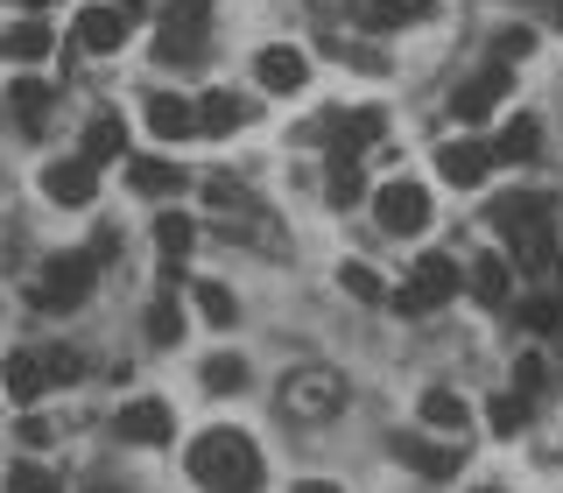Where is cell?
I'll list each match as a JSON object with an SVG mask.
<instances>
[{"instance_id": "obj_1", "label": "cell", "mask_w": 563, "mask_h": 493, "mask_svg": "<svg viewBox=\"0 0 563 493\" xmlns=\"http://www.w3.org/2000/svg\"><path fill=\"white\" fill-rule=\"evenodd\" d=\"M184 472L198 480L205 493H261L268 486V465H261V445L233 423H211L205 437H190V458Z\"/></svg>"}, {"instance_id": "obj_2", "label": "cell", "mask_w": 563, "mask_h": 493, "mask_svg": "<svg viewBox=\"0 0 563 493\" xmlns=\"http://www.w3.org/2000/svg\"><path fill=\"white\" fill-rule=\"evenodd\" d=\"M339 409H345V374H331V366H296L282 381V416L289 423H331Z\"/></svg>"}, {"instance_id": "obj_3", "label": "cell", "mask_w": 563, "mask_h": 493, "mask_svg": "<svg viewBox=\"0 0 563 493\" xmlns=\"http://www.w3.org/2000/svg\"><path fill=\"white\" fill-rule=\"evenodd\" d=\"M205 29H211V0H169L163 8V35H155V57L169 70L205 57Z\"/></svg>"}, {"instance_id": "obj_4", "label": "cell", "mask_w": 563, "mask_h": 493, "mask_svg": "<svg viewBox=\"0 0 563 493\" xmlns=\"http://www.w3.org/2000/svg\"><path fill=\"white\" fill-rule=\"evenodd\" d=\"M92 282H99V254H92V246H70V254H57L43 269L35 304H43V310H78L85 296H92Z\"/></svg>"}, {"instance_id": "obj_5", "label": "cell", "mask_w": 563, "mask_h": 493, "mask_svg": "<svg viewBox=\"0 0 563 493\" xmlns=\"http://www.w3.org/2000/svg\"><path fill=\"white\" fill-rule=\"evenodd\" d=\"M465 289V269H457L451 254H422L416 261V275L395 289V310H409V317H422V310H437V304H451V296Z\"/></svg>"}, {"instance_id": "obj_6", "label": "cell", "mask_w": 563, "mask_h": 493, "mask_svg": "<svg viewBox=\"0 0 563 493\" xmlns=\"http://www.w3.org/2000/svg\"><path fill=\"white\" fill-rule=\"evenodd\" d=\"M374 211H380V226H387L395 240H409V233H422V226H430V190H422L416 176H395V184H380Z\"/></svg>"}, {"instance_id": "obj_7", "label": "cell", "mask_w": 563, "mask_h": 493, "mask_svg": "<svg viewBox=\"0 0 563 493\" xmlns=\"http://www.w3.org/2000/svg\"><path fill=\"white\" fill-rule=\"evenodd\" d=\"M169 430H176V416H169V402H128V409L113 416V437L120 445H169Z\"/></svg>"}, {"instance_id": "obj_8", "label": "cell", "mask_w": 563, "mask_h": 493, "mask_svg": "<svg viewBox=\"0 0 563 493\" xmlns=\"http://www.w3.org/2000/svg\"><path fill=\"white\" fill-rule=\"evenodd\" d=\"M486 169H493V149H486V141H472V134H457V141L437 149V176H451L457 190H479Z\"/></svg>"}, {"instance_id": "obj_9", "label": "cell", "mask_w": 563, "mask_h": 493, "mask_svg": "<svg viewBox=\"0 0 563 493\" xmlns=\"http://www.w3.org/2000/svg\"><path fill=\"white\" fill-rule=\"evenodd\" d=\"M43 198L49 205H92L99 198V169L85 163V155H64V163L43 169Z\"/></svg>"}, {"instance_id": "obj_10", "label": "cell", "mask_w": 563, "mask_h": 493, "mask_svg": "<svg viewBox=\"0 0 563 493\" xmlns=\"http://www.w3.org/2000/svg\"><path fill=\"white\" fill-rule=\"evenodd\" d=\"M254 70H261V85H268V92H282V99L310 85V57H303L296 43H268V50L254 57Z\"/></svg>"}, {"instance_id": "obj_11", "label": "cell", "mask_w": 563, "mask_h": 493, "mask_svg": "<svg viewBox=\"0 0 563 493\" xmlns=\"http://www.w3.org/2000/svg\"><path fill=\"white\" fill-rule=\"evenodd\" d=\"M500 99H507V64H486L479 78H465L451 92V120H486Z\"/></svg>"}, {"instance_id": "obj_12", "label": "cell", "mask_w": 563, "mask_h": 493, "mask_svg": "<svg viewBox=\"0 0 563 493\" xmlns=\"http://www.w3.org/2000/svg\"><path fill=\"white\" fill-rule=\"evenodd\" d=\"M324 120H331L339 155H360V149H374V141L387 134V113H380V106H345V113H324Z\"/></svg>"}, {"instance_id": "obj_13", "label": "cell", "mask_w": 563, "mask_h": 493, "mask_svg": "<svg viewBox=\"0 0 563 493\" xmlns=\"http://www.w3.org/2000/svg\"><path fill=\"white\" fill-rule=\"evenodd\" d=\"M134 14L141 8H120V0H113V8H85L78 14V43L85 50H120V43H128V29H134Z\"/></svg>"}, {"instance_id": "obj_14", "label": "cell", "mask_w": 563, "mask_h": 493, "mask_svg": "<svg viewBox=\"0 0 563 493\" xmlns=\"http://www.w3.org/2000/svg\"><path fill=\"white\" fill-rule=\"evenodd\" d=\"M465 282H472V296H479L486 310H507V304H515V261H507V254H479Z\"/></svg>"}, {"instance_id": "obj_15", "label": "cell", "mask_w": 563, "mask_h": 493, "mask_svg": "<svg viewBox=\"0 0 563 493\" xmlns=\"http://www.w3.org/2000/svg\"><path fill=\"white\" fill-rule=\"evenodd\" d=\"M395 458L409 472H422V480H451V472H457V451L451 445H430V437H416V430L395 437Z\"/></svg>"}, {"instance_id": "obj_16", "label": "cell", "mask_w": 563, "mask_h": 493, "mask_svg": "<svg viewBox=\"0 0 563 493\" xmlns=\"http://www.w3.org/2000/svg\"><path fill=\"white\" fill-rule=\"evenodd\" d=\"M148 128L163 134V141H184V134H198V106L176 99V92H155L148 99Z\"/></svg>"}, {"instance_id": "obj_17", "label": "cell", "mask_w": 563, "mask_h": 493, "mask_svg": "<svg viewBox=\"0 0 563 493\" xmlns=\"http://www.w3.org/2000/svg\"><path fill=\"white\" fill-rule=\"evenodd\" d=\"M85 163H92V169H106V163H120V155H128V128H120V120L113 113H99L92 120V128H85Z\"/></svg>"}, {"instance_id": "obj_18", "label": "cell", "mask_w": 563, "mask_h": 493, "mask_svg": "<svg viewBox=\"0 0 563 493\" xmlns=\"http://www.w3.org/2000/svg\"><path fill=\"white\" fill-rule=\"evenodd\" d=\"M57 50V35H49L43 22H14V29H0V57H14V64H35V57H49Z\"/></svg>"}, {"instance_id": "obj_19", "label": "cell", "mask_w": 563, "mask_h": 493, "mask_svg": "<svg viewBox=\"0 0 563 493\" xmlns=\"http://www.w3.org/2000/svg\"><path fill=\"white\" fill-rule=\"evenodd\" d=\"M184 184H190V169L163 163V155H141V163H134V190H141V198H176Z\"/></svg>"}, {"instance_id": "obj_20", "label": "cell", "mask_w": 563, "mask_h": 493, "mask_svg": "<svg viewBox=\"0 0 563 493\" xmlns=\"http://www.w3.org/2000/svg\"><path fill=\"white\" fill-rule=\"evenodd\" d=\"M0 387H8V402H35V395H43V352H14V360L8 366H0Z\"/></svg>"}, {"instance_id": "obj_21", "label": "cell", "mask_w": 563, "mask_h": 493, "mask_svg": "<svg viewBox=\"0 0 563 493\" xmlns=\"http://www.w3.org/2000/svg\"><path fill=\"white\" fill-rule=\"evenodd\" d=\"M550 219H556V211H550ZM550 219H536V226H515V233H507V240H515V261H521V269H556Z\"/></svg>"}, {"instance_id": "obj_22", "label": "cell", "mask_w": 563, "mask_h": 493, "mask_svg": "<svg viewBox=\"0 0 563 493\" xmlns=\"http://www.w3.org/2000/svg\"><path fill=\"white\" fill-rule=\"evenodd\" d=\"M542 155V128L536 120H507L500 141H493V163H536Z\"/></svg>"}, {"instance_id": "obj_23", "label": "cell", "mask_w": 563, "mask_h": 493, "mask_svg": "<svg viewBox=\"0 0 563 493\" xmlns=\"http://www.w3.org/2000/svg\"><path fill=\"white\" fill-rule=\"evenodd\" d=\"M324 198L339 205V211L366 198V176H360V155H331V169H324Z\"/></svg>"}, {"instance_id": "obj_24", "label": "cell", "mask_w": 563, "mask_h": 493, "mask_svg": "<svg viewBox=\"0 0 563 493\" xmlns=\"http://www.w3.org/2000/svg\"><path fill=\"white\" fill-rule=\"evenodd\" d=\"M155 246H163V269H176V261H190V246H198V226H190L184 211H163V219H155Z\"/></svg>"}, {"instance_id": "obj_25", "label": "cell", "mask_w": 563, "mask_h": 493, "mask_svg": "<svg viewBox=\"0 0 563 493\" xmlns=\"http://www.w3.org/2000/svg\"><path fill=\"white\" fill-rule=\"evenodd\" d=\"M246 120V99H233V92H205L198 99V134H233Z\"/></svg>"}, {"instance_id": "obj_26", "label": "cell", "mask_w": 563, "mask_h": 493, "mask_svg": "<svg viewBox=\"0 0 563 493\" xmlns=\"http://www.w3.org/2000/svg\"><path fill=\"white\" fill-rule=\"evenodd\" d=\"M422 423H430V430H465L472 423V409H465V395H451V387H430V395H422Z\"/></svg>"}, {"instance_id": "obj_27", "label": "cell", "mask_w": 563, "mask_h": 493, "mask_svg": "<svg viewBox=\"0 0 563 493\" xmlns=\"http://www.w3.org/2000/svg\"><path fill=\"white\" fill-rule=\"evenodd\" d=\"M430 22V0H366V29H416Z\"/></svg>"}, {"instance_id": "obj_28", "label": "cell", "mask_w": 563, "mask_h": 493, "mask_svg": "<svg viewBox=\"0 0 563 493\" xmlns=\"http://www.w3.org/2000/svg\"><path fill=\"white\" fill-rule=\"evenodd\" d=\"M8 106L22 113V128H43V113H49V85H43V78H14V85H8Z\"/></svg>"}, {"instance_id": "obj_29", "label": "cell", "mask_w": 563, "mask_h": 493, "mask_svg": "<svg viewBox=\"0 0 563 493\" xmlns=\"http://www.w3.org/2000/svg\"><path fill=\"white\" fill-rule=\"evenodd\" d=\"M0 493H64V480H57L49 465H35V458H22V465H8Z\"/></svg>"}, {"instance_id": "obj_30", "label": "cell", "mask_w": 563, "mask_h": 493, "mask_svg": "<svg viewBox=\"0 0 563 493\" xmlns=\"http://www.w3.org/2000/svg\"><path fill=\"white\" fill-rule=\"evenodd\" d=\"M550 198H528V190H521V198H507L500 211H493V226H500V233H515V226H536V219H550Z\"/></svg>"}, {"instance_id": "obj_31", "label": "cell", "mask_w": 563, "mask_h": 493, "mask_svg": "<svg viewBox=\"0 0 563 493\" xmlns=\"http://www.w3.org/2000/svg\"><path fill=\"white\" fill-rule=\"evenodd\" d=\"M205 387H211V395H233V387H246V360H233V352L205 360Z\"/></svg>"}, {"instance_id": "obj_32", "label": "cell", "mask_w": 563, "mask_h": 493, "mask_svg": "<svg viewBox=\"0 0 563 493\" xmlns=\"http://www.w3.org/2000/svg\"><path fill=\"white\" fill-rule=\"evenodd\" d=\"M339 289H345V296H360V304H380V296H387V289H380V275L366 269V261H345V269H339Z\"/></svg>"}, {"instance_id": "obj_33", "label": "cell", "mask_w": 563, "mask_h": 493, "mask_svg": "<svg viewBox=\"0 0 563 493\" xmlns=\"http://www.w3.org/2000/svg\"><path fill=\"white\" fill-rule=\"evenodd\" d=\"M486 423L500 437H515V430H528V395H493V409H486Z\"/></svg>"}, {"instance_id": "obj_34", "label": "cell", "mask_w": 563, "mask_h": 493, "mask_svg": "<svg viewBox=\"0 0 563 493\" xmlns=\"http://www.w3.org/2000/svg\"><path fill=\"white\" fill-rule=\"evenodd\" d=\"M148 339L155 346H176V339H184V310H176V296H163V304L148 310Z\"/></svg>"}, {"instance_id": "obj_35", "label": "cell", "mask_w": 563, "mask_h": 493, "mask_svg": "<svg viewBox=\"0 0 563 493\" xmlns=\"http://www.w3.org/2000/svg\"><path fill=\"white\" fill-rule=\"evenodd\" d=\"M515 317H521L528 331H556V317H563V304H556V296H521V304H515Z\"/></svg>"}, {"instance_id": "obj_36", "label": "cell", "mask_w": 563, "mask_h": 493, "mask_svg": "<svg viewBox=\"0 0 563 493\" xmlns=\"http://www.w3.org/2000/svg\"><path fill=\"white\" fill-rule=\"evenodd\" d=\"M198 310L211 317V325H233V317H240V304L219 289V282H198Z\"/></svg>"}, {"instance_id": "obj_37", "label": "cell", "mask_w": 563, "mask_h": 493, "mask_svg": "<svg viewBox=\"0 0 563 493\" xmlns=\"http://www.w3.org/2000/svg\"><path fill=\"white\" fill-rule=\"evenodd\" d=\"M528 50H536V35H528V29H500V35H493V64L528 57Z\"/></svg>"}, {"instance_id": "obj_38", "label": "cell", "mask_w": 563, "mask_h": 493, "mask_svg": "<svg viewBox=\"0 0 563 493\" xmlns=\"http://www.w3.org/2000/svg\"><path fill=\"white\" fill-rule=\"evenodd\" d=\"M78 374H85L78 352H43V381H78Z\"/></svg>"}, {"instance_id": "obj_39", "label": "cell", "mask_w": 563, "mask_h": 493, "mask_svg": "<svg viewBox=\"0 0 563 493\" xmlns=\"http://www.w3.org/2000/svg\"><path fill=\"white\" fill-rule=\"evenodd\" d=\"M542 374H550V366H542V352H521V366H515V395H536Z\"/></svg>"}, {"instance_id": "obj_40", "label": "cell", "mask_w": 563, "mask_h": 493, "mask_svg": "<svg viewBox=\"0 0 563 493\" xmlns=\"http://www.w3.org/2000/svg\"><path fill=\"white\" fill-rule=\"evenodd\" d=\"M289 493H339L331 480H303V486H289Z\"/></svg>"}, {"instance_id": "obj_41", "label": "cell", "mask_w": 563, "mask_h": 493, "mask_svg": "<svg viewBox=\"0 0 563 493\" xmlns=\"http://www.w3.org/2000/svg\"><path fill=\"white\" fill-rule=\"evenodd\" d=\"M556 304H563V254H556Z\"/></svg>"}, {"instance_id": "obj_42", "label": "cell", "mask_w": 563, "mask_h": 493, "mask_svg": "<svg viewBox=\"0 0 563 493\" xmlns=\"http://www.w3.org/2000/svg\"><path fill=\"white\" fill-rule=\"evenodd\" d=\"M85 493H120V486H106V480H99V486H85Z\"/></svg>"}, {"instance_id": "obj_43", "label": "cell", "mask_w": 563, "mask_h": 493, "mask_svg": "<svg viewBox=\"0 0 563 493\" xmlns=\"http://www.w3.org/2000/svg\"><path fill=\"white\" fill-rule=\"evenodd\" d=\"M472 493H500V486H472Z\"/></svg>"}, {"instance_id": "obj_44", "label": "cell", "mask_w": 563, "mask_h": 493, "mask_svg": "<svg viewBox=\"0 0 563 493\" xmlns=\"http://www.w3.org/2000/svg\"><path fill=\"white\" fill-rule=\"evenodd\" d=\"M29 8H43V0H29Z\"/></svg>"}]
</instances>
